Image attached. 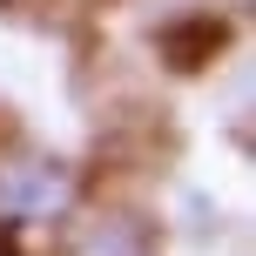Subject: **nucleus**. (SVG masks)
Returning a JSON list of instances; mask_svg holds the SVG:
<instances>
[{"mask_svg": "<svg viewBox=\"0 0 256 256\" xmlns=\"http://www.w3.org/2000/svg\"><path fill=\"white\" fill-rule=\"evenodd\" d=\"M68 196H74V182H68L61 162H14V168H0V209L7 216L48 222V216L68 209Z\"/></svg>", "mask_w": 256, "mask_h": 256, "instance_id": "1", "label": "nucleus"}, {"mask_svg": "<svg viewBox=\"0 0 256 256\" xmlns=\"http://www.w3.org/2000/svg\"><path fill=\"white\" fill-rule=\"evenodd\" d=\"M81 256H148V236L135 222H102V230L81 243Z\"/></svg>", "mask_w": 256, "mask_h": 256, "instance_id": "2", "label": "nucleus"}]
</instances>
